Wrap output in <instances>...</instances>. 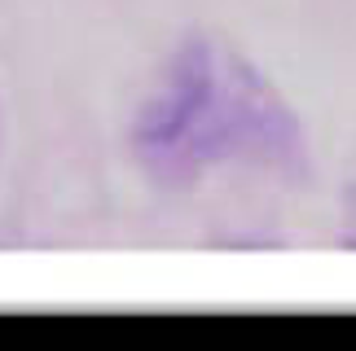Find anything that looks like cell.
<instances>
[{
	"label": "cell",
	"instance_id": "6da1fadb",
	"mask_svg": "<svg viewBox=\"0 0 356 351\" xmlns=\"http://www.w3.org/2000/svg\"><path fill=\"white\" fill-rule=\"evenodd\" d=\"M132 150L163 185H189L225 163L299 171L304 128L242 53L220 40H185L136 114Z\"/></svg>",
	"mask_w": 356,
	"mask_h": 351
}]
</instances>
